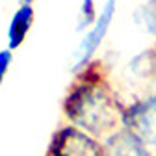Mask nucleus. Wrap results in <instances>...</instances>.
Returning <instances> with one entry per match:
<instances>
[{"label":"nucleus","instance_id":"4","mask_svg":"<svg viewBox=\"0 0 156 156\" xmlns=\"http://www.w3.org/2000/svg\"><path fill=\"white\" fill-rule=\"evenodd\" d=\"M123 126L156 151V91L125 104Z\"/></svg>","mask_w":156,"mask_h":156},{"label":"nucleus","instance_id":"7","mask_svg":"<svg viewBox=\"0 0 156 156\" xmlns=\"http://www.w3.org/2000/svg\"><path fill=\"white\" fill-rule=\"evenodd\" d=\"M134 23L141 32L156 41V0H145L134 11Z\"/></svg>","mask_w":156,"mask_h":156},{"label":"nucleus","instance_id":"5","mask_svg":"<svg viewBox=\"0 0 156 156\" xmlns=\"http://www.w3.org/2000/svg\"><path fill=\"white\" fill-rule=\"evenodd\" d=\"M104 156H154L152 149L136 134L121 126L104 140Z\"/></svg>","mask_w":156,"mask_h":156},{"label":"nucleus","instance_id":"1","mask_svg":"<svg viewBox=\"0 0 156 156\" xmlns=\"http://www.w3.org/2000/svg\"><path fill=\"white\" fill-rule=\"evenodd\" d=\"M74 74V82L63 101V113L71 125L99 140H106L123 126L125 104L104 69L101 71V63L91 62Z\"/></svg>","mask_w":156,"mask_h":156},{"label":"nucleus","instance_id":"6","mask_svg":"<svg viewBox=\"0 0 156 156\" xmlns=\"http://www.w3.org/2000/svg\"><path fill=\"white\" fill-rule=\"evenodd\" d=\"M34 8L32 4H21L17 8V11L13 13L11 21H9V28H8V48L17 50L24 43V39L28 37L32 24H34Z\"/></svg>","mask_w":156,"mask_h":156},{"label":"nucleus","instance_id":"10","mask_svg":"<svg viewBox=\"0 0 156 156\" xmlns=\"http://www.w3.org/2000/svg\"><path fill=\"white\" fill-rule=\"evenodd\" d=\"M34 0H21V4H32Z\"/></svg>","mask_w":156,"mask_h":156},{"label":"nucleus","instance_id":"3","mask_svg":"<svg viewBox=\"0 0 156 156\" xmlns=\"http://www.w3.org/2000/svg\"><path fill=\"white\" fill-rule=\"evenodd\" d=\"M47 156H104V141L74 125L56 130Z\"/></svg>","mask_w":156,"mask_h":156},{"label":"nucleus","instance_id":"2","mask_svg":"<svg viewBox=\"0 0 156 156\" xmlns=\"http://www.w3.org/2000/svg\"><path fill=\"white\" fill-rule=\"evenodd\" d=\"M115 13H117V0H106L102 9L97 15L95 23L87 28L80 45L73 52V58H71V71L73 73H78L80 69H84L86 65H89L93 62L95 54L99 52L101 45L104 43V39L112 28Z\"/></svg>","mask_w":156,"mask_h":156},{"label":"nucleus","instance_id":"9","mask_svg":"<svg viewBox=\"0 0 156 156\" xmlns=\"http://www.w3.org/2000/svg\"><path fill=\"white\" fill-rule=\"evenodd\" d=\"M11 62H13V50L11 48H4L0 50V84L4 82V78L11 67Z\"/></svg>","mask_w":156,"mask_h":156},{"label":"nucleus","instance_id":"8","mask_svg":"<svg viewBox=\"0 0 156 156\" xmlns=\"http://www.w3.org/2000/svg\"><path fill=\"white\" fill-rule=\"evenodd\" d=\"M99 11H97V4L95 0H82L80 9H78V19H76V28L78 32H86L93 23Z\"/></svg>","mask_w":156,"mask_h":156}]
</instances>
